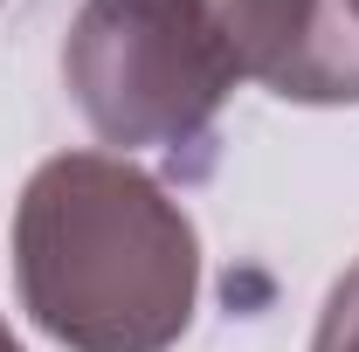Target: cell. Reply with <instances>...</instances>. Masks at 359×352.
<instances>
[{
  "instance_id": "7a4b0ae2",
  "label": "cell",
  "mask_w": 359,
  "mask_h": 352,
  "mask_svg": "<svg viewBox=\"0 0 359 352\" xmlns=\"http://www.w3.org/2000/svg\"><path fill=\"white\" fill-rule=\"evenodd\" d=\"M62 83L104 145L194 152L242 62L208 0H83L62 42Z\"/></svg>"
},
{
  "instance_id": "8992f818",
  "label": "cell",
  "mask_w": 359,
  "mask_h": 352,
  "mask_svg": "<svg viewBox=\"0 0 359 352\" xmlns=\"http://www.w3.org/2000/svg\"><path fill=\"white\" fill-rule=\"evenodd\" d=\"M353 14H359V0H353Z\"/></svg>"
},
{
  "instance_id": "3957f363",
  "label": "cell",
  "mask_w": 359,
  "mask_h": 352,
  "mask_svg": "<svg viewBox=\"0 0 359 352\" xmlns=\"http://www.w3.org/2000/svg\"><path fill=\"white\" fill-rule=\"evenodd\" d=\"M242 76L283 104H359L353 0H208Z\"/></svg>"
},
{
  "instance_id": "5b68a950",
  "label": "cell",
  "mask_w": 359,
  "mask_h": 352,
  "mask_svg": "<svg viewBox=\"0 0 359 352\" xmlns=\"http://www.w3.org/2000/svg\"><path fill=\"white\" fill-rule=\"evenodd\" d=\"M0 352H21V339H14V325L0 318Z\"/></svg>"
},
{
  "instance_id": "277c9868",
  "label": "cell",
  "mask_w": 359,
  "mask_h": 352,
  "mask_svg": "<svg viewBox=\"0 0 359 352\" xmlns=\"http://www.w3.org/2000/svg\"><path fill=\"white\" fill-rule=\"evenodd\" d=\"M311 352H359V263L325 290V311H318Z\"/></svg>"
},
{
  "instance_id": "6da1fadb",
  "label": "cell",
  "mask_w": 359,
  "mask_h": 352,
  "mask_svg": "<svg viewBox=\"0 0 359 352\" xmlns=\"http://www.w3.org/2000/svg\"><path fill=\"white\" fill-rule=\"evenodd\" d=\"M14 283L69 352H173L201 297V235L125 152H55L14 201Z\"/></svg>"
}]
</instances>
